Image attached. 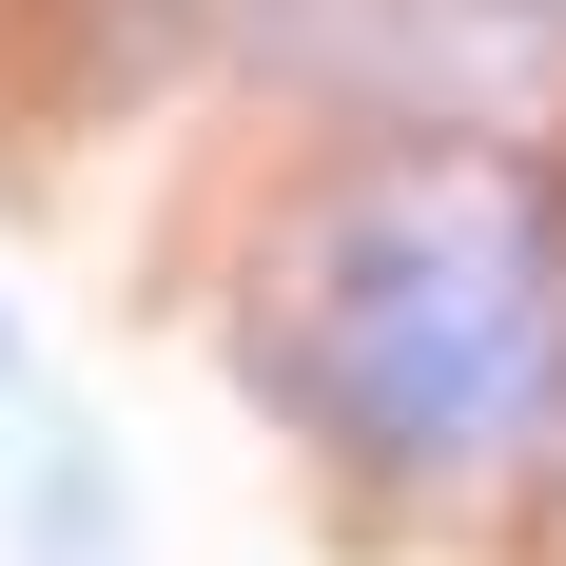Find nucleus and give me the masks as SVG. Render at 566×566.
I'll return each mask as SVG.
<instances>
[{
    "label": "nucleus",
    "instance_id": "nucleus-1",
    "mask_svg": "<svg viewBox=\"0 0 566 566\" xmlns=\"http://www.w3.org/2000/svg\"><path fill=\"white\" fill-rule=\"evenodd\" d=\"M254 391L371 489H489L566 450V216L509 157H391L313 196L234 313Z\"/></svg>",
    "mask_w": 566,
    "mask_h": 566
},
{
    "label": "nucleus",
    "instance_id": "nucleus-2",
    "mask_svg": "<svg viewBox=\"0 0 566 566\" xmlns=\"http://www.w3.org/2000/svg\"><path fill=\"white\" fill-rule=\"evenodd\" d=\"M20 566H137V469H117V430H40V450H20Z\"/></svg>",
    "mask_w": 566,
    "mask_h": 566
},
{
    "label": "nucleus",
    "instance_id": "nucleus-3",
    "mask_svg": "<svg viewBox=\"0 0 566 566\" xmlns=\"http://www.w3.org/2000/svg\"><path fill=\"white\" fill-rule=\"evenodd\" d=\"M371 0H117V78L137 59H313V40H352Z\"/></svg>",
    "mask_w": 566,
    "mask_h": 566
},
{
    "label": "nucleus",
    "instance_id": "nucleus-4",
    "mask_svg": "<svg viewBox=\"0 0 566 566\" xmlns=\"http://www.w3.org/2000/svg\"><path fill=\"white\" fill-rule=\"evenodd\" d=\"M0 410H20V293H0Z\"/></svg>",
    "mask_w": 566,
    "mask_h": 566
}]
</instances>
